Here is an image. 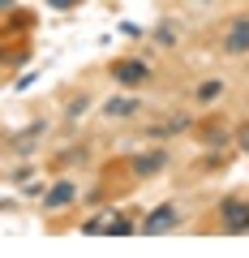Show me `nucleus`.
Returning <instances> with one entry per match:
<instances>
[{
  "label": "nucleus",
  "instance_id": "1",
  "mask_svg": "<svg viewBox=\"0 0 249 258\" xmlns=\"http://www.w3.org/2000/svg\"><path fill=\"white\" fill-rule=\"evenodd\" d=\"M219 215H223V228H228V232H249V203H240V198H223Z\"/></svg>",
  "mask_w": 249,
  "mask_h": 258
},
{
  "label": "nucleus",
  "instance_id": "2",
  "mask_svg": "<svg viewBox=\"0 0 249 258\" xmlns=\"http://www.w3.org/2000/svg\"><path fill=\"white\" fill-rule=\"evenodd\" d=\"M112 78H116L120 86H142V82L150 78V64H146V60H116Z\"/></svg>",
  "mask_w": 249,
  "mask_h": 258
},
{
  "label": "nucleus",
  "instance_id": "3",
  "mask_svg": "<svg viewBox=\"0 0 249 258\" xmlns=\"http://www.w3.org/2000/svg\"><path fill=\"white\" fill-rule=\"evenodd\" d=\"M172 228H176V207H172V203L155 207V211L142 220V232H150V237H159V232H172Z\"/></svg>",
  "mask_w": 249,
  "mask_h": 258
},
{
  "label": "nucleus",
  "instance_id": "4",
  "mask_svg": "<svg viewBox=\"0 0 249 258\" xmlns=\"http://www.w3.org/2000/svg\"><path fill=\"white\" fill-rule=\"evenodd\" d=\"M223 52H232V56L249 52V18H236V22H232V30L223 35Z\"/></svg>",
  "mask_w": 249,
  "mask_h": 258
},
{
  "label": "nucleus",
  "instance_id": "5",
  "mask_svg": "<svg viewBox=\"0 0 249 258\" xmlns=\"http://www.w3.org/2000/svg\"><path fill=\"white\" fill-rule=\"evenodd\" d=\"M77 194V185L73 181H60V185H52V189H47V211H52V207H65L69 198H73Z\"/></svg>",
  "mask_w": 249,
  "mask_h": 258
},
{
  "label": "nucleus",
  "instance_id": "6",
  "mask_svg": "<svg viewBox=\"0 0 249 258\" xmlns=\"http://www.w3.org/2000/svg\"><path fill=\"white\" fill-rule=\"evenodd\" d=\"M108 116H133V112H138V99H108Z\"/></svg>",
  "mask_w": 249,
  "mask_h": 258
},
{
  "label": "nucleus",
  "instance_id": "7",
  "mask_svg": "<svg viewBox=\"0 0 249 258\" xmlns=\"http://www.w3.org/2000/svg\"><path fill=\"white\" fill-rule=\"evenodd\" d=\"M159 164H163V151H155V155H142V159H138L133 168H138V172H155Z\"/></svg>",
  "mask_w": 249,
  "mask_h": 258
},
{
  "label": "nucleus",
  "instance_id": "8",
  "mask_svg": "<svg viewBox=\"0 0 249 258\" xmlns=\"http://www.w3.org/2000/svg\"><path fill=\"white\" fill-rule=\"evenodd\" d=\"M219 91H223L219 82H202V86H198V99H215V95H219Z\"/></svg>",
  "mask_w": 249,
  "mask_h": 258
},
{
  "label": "nucleus",
  "instance_id": "9",
  "mask_svg": "<svg viewBox=\"0 0 249 258\" xmlns=\"http://www.w3.org/2000/svg\"><path fill=\"white\" fill-rule=\"evenodd\" d=\"M108 232H112V237H125V232H133V224H129V220H112Z\"/></svg>",
  "mask_w": 249,
  "mask_h": 258
},
{
  "label": "nucleus",
  "instance_id": "10",
  "mask_svg": "<svg viewBox=\"0 0 249 258\" xmlns=\"http://www.w3.org/2000/svg\"><path fill=\"white\" fill-rule=\"evenodd\" d=\"M155 39H159L163 47H172V43H176V30H172V26H159V35H155Z\"/></svg>",
  "mask_w": 249,
  "mask_h": 258
},
{
  "label": "nucleus",
  "instance_id": "11",
  "mask_svg": "<svg viewBox=\"0 0 249 258\" xmlns=\"http://www.w3.org/2000/svg\"><path fill=\"white\" fill-rule=\"evenodd\" d=\"M77 0H47V9H73Z\"/></svg>",
  "mask_w": 249,
  "mask_h": 258
}]
</instances>
